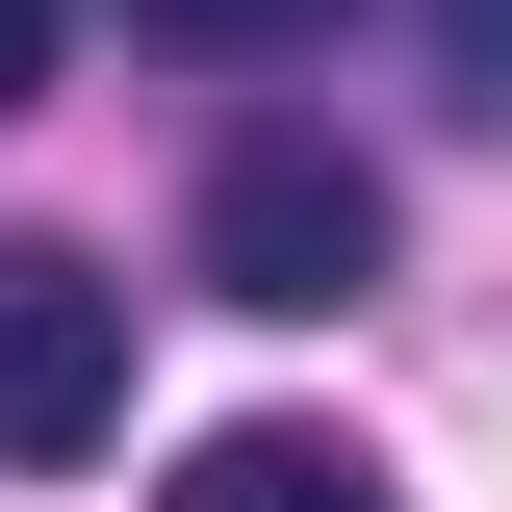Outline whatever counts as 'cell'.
Returning <instances> with one entry per match:
<instances>
[{"mask_svg":"<svg viewBox=\"0 0 512 512\" xmlns=\"http://www.w3.org/2000/svg\"><path fill=\"white\" fill-rule=\"evenodd\" d=\"M180 256H205V308H256V333L359 308V282H384V154H333V128H231L205 205H180Z\"/></svg>","mask_w":512,"mask_h":512,"instance_id":"obj_1","label":"cell"},{"mask_svg":"<svg viewBox=\"0 0 512 512\" xmlns=\"http://www.w3.org/2000/svg\"><path fill=\"white\" fill-rule=\"evenodd\" d=\"M103 436H128V282L0 231V461H103Z\"/></svg>","mask_w":512,"mask_h":512,"instance_id":"obj_2","label":"cell"},{"mask_svg":"<svg viewBox=\"0 0 512 512\" xmlns=\"http://www.w3.org/2000/svg\"><path fill=\"white\" fill-rule=\"evenodd\" d=\"M154 512H384V461H359V436H308V410H256V436H205Z\"/></svg>","mask_w":512,"mask_h":512,"instance_id":"obj_3","label":"cell"},{"mask_svg":"<svg viewBox=\"0 0 512 512\" xmlns=\"http://www.w3.org/2000/svg\"><path fill=\"white\" fill-rule=\"evenodd\" d=\"M154 52H333V0H128Z\"/></svg>","mask_w":512,"mask_h":512,"instance_id":"obj_4","label":"cell"},{"mask_svg":"<svg viewBox=\"0 0 512 512\" xmlns=\"http://www.w3.org/2000/svg\"><path fill=\"white\" fill-rule=\"evenodd\" d=\"M436 77H461V103L512 128V0H436Z\"/></svg>","mask_w":512,"mask_h":512,"instance_id":"obj_5","label":"cell"},{"mask_svg":"<svg viewBox=\"0 0 512 512\" xmlns=\"http://www.w3.org/2000/svg\"><path fill=\"white\" fill-rule=\"evenodd\" d=\"M0 103H52V0H0Z\"/></svg>","mask_w":512,"mask_h":512,"instance_id":"obj_6","label":"cell"}]
</instances>
